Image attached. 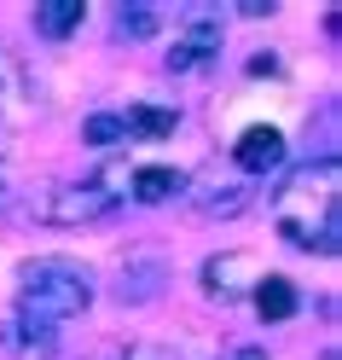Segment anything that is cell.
Instances as JSON below:
<instances>
[{
    "mask_svg": "<svg viewBox=\"0 0 342 360\" xmlns=\"http://www.w3.org/2000/svg\"><path fill=\"white\" fill-rule=\"evenodd\" d=\"M180 192H186V174L180 169H140L133 186H128L133 204H169V198H180Z\"/></svg>",
    "mask_w": 342,
    "mask_h": 360,
    "instance_id": "obj_10",
    "label": "cell"
},
{
    "mask_svg": "<svg viewBox=\"0 0 342 360\" xmlns=\"http://www.w3.org/2000/svg\"><path fill=\"white\" fill-rule=\"evenodd\" d=\"M87 302H93V274L70 256H41L18 274V326H24V337L53 343V331L76 314H87Z\"/></svg>",
    "mask_w": 342,
    "mask_h": 360,
    "instance_id": "obj_2",
    "label": "cell"
},
{
    "mask_svg": "<svg viewBox=\"0 0 342 360\" xmlns=\"http://www.w3.org/2000/svg\"><path fill=\"white\" fill-rule=\"evenodd\" d=\"M87 18V0H35V30L47 41H64L70 30H81Z\"/></svg>",
    "mask_w": 342,
    "mask_h": 360,
    "instance_id": "obj_9",
    "label": "cell"
},
{
    "mask_svg": "<svg viewBox=\"0 0 342 360\" xmlns=\"http://www.w3.org/2000/svg\"><path fill=\"white\" fill-rule=\"evenodd\" d=\"M226 360H267V349H232Z\"/></svg>",
    "mask_w": 342,
    "mask_h": 360,
    "instance_id": "obj_15",
    "label": "cell"
},
{
    "mask_svg": "<svg viewBox=\"0 0 342 360\" xmlns=\"http://www.w3.org/2000/svg\"><path fill=\"white\" fill-rule=\"evenodd\" d=\"M232 163H238V174H272L284 163V134L279 128H244L238 134V146H232Z\"/></svg>",
    "mask_w": 342,
    "mask_h": 360,
    "instance_id": "obj_6",
    "label": "cell"
},
{
    "mask_svg": "<svg viewBox=\"0 0 342 360\" xmlns=\"http://www.w3.org/2000/svg\"><path fill=\"white\" fill-rule=\"evenodd\" d=\"M272 221L296 250L336 256L342 250V163L336 157H313V163L290 169L284 186L272 192Z\"/></svg>",
    "mask_w": 342,
    "mask_h": 360,
    "instance_id": "obj_1",
    "label": "cell"
},
{
    "mask_svg": "<svg viewBox=\"0 0 342 360\" xmlns=\"http://www.w3.org/2000/svg\"><path fill=\"white\" fill-rule=\"evenodd\" d=\"M122 122H128V140H169L180 117H174V110H163V105H133Z\"/></svg>",
    "mask_w": 342,
    "mask_h": 360,
    "instance_id": "obj_11",
    "label": "cell"
},
{
    "mask_svg": "<svg viewBox=\"0 0 342 360\" xmlns=\"http://www.w3.org/2000/svg\"><path fill=\"white\" fill-rule=\"evenodd\" d=\"M163 274H169L163 256H151V250L128 256V267H122V302H151L157 290H163Z\"/></svg>",
    "mask_w": 342,
    "mask_h": 360,
    "instance_id": "obj_7",
    "label": "cell"
},
{
    "mask_svg": "<svg viewBox=\"0 0 342 360\" xmlns=\"http://www.w3.org/2000/svg\"><path fill=\"white\" fill-rule=\"evenodd\" d=\"M261 256L256 250H226V256H209L203 262V290L209 297H221V302H238L244 290H256L261 285Z\"/></svg>",
    "mask_w": 342,
    "mask_h": 360,
    "instance_id": "obj_5",
    "label": "cell"
},
{
    "mask_svg": "<svg viewBox=\"0 0 342 360\" xmlns=\"http://www.w3.org/2000/svg\"><path fill=\"white\" fill-rule=\"evenodd\" d=\"M256 308H261L267 326H284L290 314L302 308V297H296V285H290L284 274H261V285H256Z\"/></svg>",
    "mask_w": 342,
    "mask_h": 360,
    "instance_id": "obj_8",
    "label": "cell"
},
{
    "mask_svg": "<svg viewBox=\"0 0 342 360\" xmlns=\"http://www.w3.org/2000/svg\"><path fill=\"white\" fill-rule=\"evenodd\" d=\"M81 140L87 146H117V140H128V122L117 117V110H99V117L81 122Z\"/></svg>",
    "mask_w": 342,
    "mask_h": 360,
    "instance_id": "obj_13",
    "label": "cell"
},
{
    "mask_svg": "<svg viewBox=\"0 0 342 360\" xmlns=\"http://www.w3.org/2000/svg\"><path fill=\"white\" fill-rule=\"evenodd\" d=\"M221 53V18L215 12H192L186 24L174 30V47H169V70L174 76H186V70H203V64H209Z\"/></svg>",
    "mask_w": 342,
    "mask_h": 360,
    "instance_id": "obj_4",
    "label": "cell"
},
{
    "mask_svg": "<svg viewBox=\"0 0 342 360\" xmlns=\"http://www.w3.org/2000/svg\"><path fill=\"white\" fill-rule=\"evenodd\" d=\"M87 360H128V349H122V343H105V349H93Z\"/></svg>",
    "mask_w": 342,
    "mask_h": 360,
    "instance_id": "obj_14",
    "label": "cell"
},
{
    "mask_svg": "<svg viewBox=\"0 0 342 360\" xmlns=\"http://www.w3.org/2000/svg\"><path fill=\"white\" fill-rule=\"evenodd\" d=\"M117 204H122V186H110V174H99V180H81V186H53L35 204V215L53 221V227H87V221H105Z\"/></svg>",
    "mask_w": 342,
    "mask_h": 360,
    "instance_id": "obj_3",
    "label": "cell"
},
{
    "mask_svg": "<svg viewBox=\"0 0 342 360\" xmlns=\"http://www.w3.org/2000/svg\"><path fill=\"white\" fill-rule=\"evenodd\" d=\"M157 30H163V12L157 6H122L117 12V35H128V41H151Z\"/></svg>",
    "mask_w": 342,
    "mask_h": 360,
    "instance_id": "obj_12",
    "label": "cell"
}]
</instances>
